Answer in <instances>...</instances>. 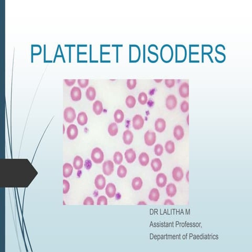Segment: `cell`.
Segmentation results:
<instances>
[{
  "label": "cell",
  "instance_id": "obj_22",
  "mask_svg": "<svg viewBox=\"0 0 252 252\" xmlns=\"http://www.w3.org/2000/svg\"><path fill=\"white\" fill-rule=\"evenodd\" d=\"M92 109L96 115H100L103 111V105H102V102L99 100L95 101L93 104Z\"/></svg>",
  "mask_w": 252,
  "mask_h": 252
},
{
  "label": "cell",
  "instance_id": "obj_34",
  "mask_svg": "<svg viewBox=\"0 0 252 252\" xmlns=\"http://www.w3.org/2000/svg\"><path fill=\"white\" fill-rule=\"evenodd\" d=\"M165 150L169 154L173 153L175 151V143L172 141L169 140L165 144Z\"/></svg>",
  "mask_w": 252,
  "mask_h": 252
},
{
  "label": "cell",
  "instance_id": "obj_30",
  "mask_svg": "<svg viewBox=\"0 0 252 252\" xmlns=\"http://www.w3.org/2000/svg\"><path fill=\"white\" fill-rule=\"evenodd\" d=\"M124 112L121 109H117L114 113V119L116 123L119 124L122 122L124 121Z\"/></svg>",
  "mask_w": 252,
  "mask_h": 252
},
{
  "label": "cell",
  "instance_id": "obj_5",
  "mask_svg": "<svg viewBox=\"0 0 252 252\" xmlns=\"http://www.w3.org/2000/svg\"><path fill=\"white\" fill-rule=\"evenodd\" d=\"M130 61L136 62L138 61L140 57V48L137 45H131L130 47Z\"/></svg>",
  "mask_w": 252,
  "mask_h": 252
},
{
  "label": "cell",
  "instance_id": "obj_19",
  "mask_svg": "<svg viewBox=\"0 0 252 252\" xmlns=\"http://www.w3.org/2000/svg\"><path fill=\"white\" fill-rule=\"evenodd\" d=\"M167 183V177L163 173H159L156 177V183L159 188H163Z\"/></svg>",
  "mask_w": 252,
  "mask_h": 252
},
{
  "label": "cell",
  "instance_id": "obj_28",
  "mask_svg": "<svg viewBox=\"0 0 252 252\" xmlns=\"http://www.w3.org/2000/svg\"><path fill=\"white\" fill-rule=\"evenodd\" d=\"M160 198V193L158 189L156 188H153L150 191L149 195V199L151 201L157 202Z\"/></svg>",
  "mask_w": 252,
  "mask_h": 252
},
{
  "label": "cell",
  "instance_id": "obj_44",
  "mask_svg": "<svg viewBox=\"0 0 252 252\" xmlns=\"http://www.w3.org/2000/svg\"><path fill=\"white\" fill-rule=\"evenodd\" d=\"M94 201L93 199L91 197L88 196L85 199L83 202V205H94Z\"/></svg>",
  "mask_w": 252,
  "mask_h": 252
},
{
  "label": "cell",
  "instance_id": "obj_4",
  "mask_svg": "<svg viewBox=\"0 0 252 252\" xmlns=\"http://www.w3.org/2000/svg\"><path fill=\"white\" fill-rule=\"evenodd\" d=\"M64 118L66 122L68 123L73 122L76 118V111L74 108L72 107L66 108L64 111Z\"/></svg>",
  "mask_w": 252,
  "mask_h": 252
},
{
  "label": "cell",
  "instance_id": "obj_39",
  "mask_svg": "<svg viewBox=\"0 0 252 252\" xmlns=\"http://www.w3.org/2000/svg\"><path fill=\"white\" fill-rule=\"evenodd\" d=\"M97 205H108V200L106 196L101 195L98 197L97 200Z\"/></svg>",
  "mask_w": 252,
  "mask_h": 252
},
{
  "label": "cell",
  "instance_id": "obj_11",
  "mask_svg": "<svg viewBox=\"0 0 252 252\" xmlns=\"http://www.w3.org/2000/svg\"><path fill=\"white\" fill-rule=\"evenodd\" d=\"M106 185L105 177L102 175H98L95 179V185L97 189L101 190L105 188Z\"/></svg>",
  "mask_w": 252,
  "mask_h": 252
},
{
  "label": "cell",
  "instance_id": "obj_1",
  "mask_svg": "<svg viewBox=\"0 0 252 252\" xmlns=\"http://www.w3.org/2000/svg\"><path fill=\"white\" fill-rule=\"evenodd\" d=\"M173 50L169 45L166 44L162 47L160 52V56L162 60L166 63H169L173 58Z\"/></svg>",
  "mask_w": 252,
  "mask_h": 252
},
{
  "label": "cell",
  "instance_id": "obj_35",
  "mask_svg": "<svg viewBox=\"0 0 252 252\" xmlns=\"http://www.w3.org/2000/svg\"><path fill=\"white\" fill-rule=\"evenodd\" d=\"M127 174V170L125 166L123 165H120L117 170V175L119 178H125Z\"/></svg>",
  "mask_w": 252,
  "mask_h": 252
},
{
  "label": "cell",
  "instance_id": "obj_13",
  "mask_svg": "<svg viewBox=\"0 0 252 252\" xmlns=\"http://www.w3.org/2000/svg\"><path fill=\"white\" fill-rule=\"evenodd\" d=\"M180 95L184 98H186L189 96V85L188 82H183L182 83L179 89Z\"/></svg>",
  "mask_w": 252,
  "mask_h": 252
},
{
  "label": "cell",
  "instance_id": "obj_27",
  "mask_svg": "<svg viewBox=\"0 0 252 252\" xmlns=\"http://www.w3.org/2000/svg\"><path fill=\"white\" fill-rule=\"evenodd\" d=\"M177 189L175 185L173 183H169L166 188V194L168 196L172 198L176 195Z\"/></svg>",
  "mask_w": 252,
  "mask_h": 252
},
{
  "label": "cell",
  "instance_id": "obj_18",
  "mask_svg": "<svg viewBox=\"0 0 252 252\" xmlns=\"http://www.w3.org/2000/svg\"><path fill=\"white\" fill-rule=\"evenodd\" d=\"M122 139L124 143L127 145H130L134 140V135L130 130H126L124 132Z\"/></svg>",
  "mask_w": 252,
  "mask_h": 252
},
{
  "label": "cell",
  "instance_id": "obj_15",
  "mask_svg": "<svg viewBox=\"0 0 252 252\" xmlns=\"http://www.w3.org/2000/svg\"><path fill=\"white\" fill-rule=\"evenodd\" d=\"M71 98L73 101H77L82 98V91L80 88L77 86L73 87L71 91Z\"/></svg>",
  "mask_w": 252,
  "mask_h": 252
},
{
  "label": "cell",
  "instance_id": "obj_41",
  "mask_svg": "<svg viewBox=\"0 0 252 252\" xmlns=\"http://www.w3.org/2000/svg\"><path fill=\"white\" fill-rule=\"evenodd\" d=\"M181 111L184 113L188 112L189 110V102L186 101H183L180 105Z\"/></svg>",
  "mask_w": 252,
  "mask_h": 252
},
{
  "label": "cell",
  "instance_id": "obj_36",
  "mask_svg": "<svg viewBox=\"0 0 252 252\" xmlns=\"http://www.w3.org/2000/svg\"><path fill=\"white\" fill-rule=\"evenodd\" d=\"M123 161V156L121 152H116L114 155V161L116 165H121Z\"/></svg>",
  "mask_w": 252,
  "mask_h": 252
},
{
  "label": "cell",
  "instance_id": "obj_29",
  "mask_svg": "<svg viewBox=\"0 0 252 252\" xmlns=\"http://www.w3.org/2000/svg\"><path fill=\"white\" fill-rule=\"evenodd\" d=\"M96 96V91L94 87L90 86L88 88L86 91V96L89 101H94Z\"/></svg>",
  "mask_w": 252,
  "mask_h": 252
},
{
  "label": "cell",
  "instance_id": "obj_2",
  "mask_svg": "<svg viewBox=\"0 0 252 252\" xmlns=\"http://www.w3.org/2000/svg\"><path fill=\"white\" fill-rule=\"evenodd\" d=\"M187 56L186 49L183 45H176L175 46V59L177 62H183Z\"/></svg>",
  "mask_w": 252,
  "mask_h": 252
},
{
  "label": "cell",
  "instance_id": "obj_9",
  "mask_svg": "<svg viewBox=\"0 0 252 252\" xmlns=\"http://www.w3.org/2000/svg\"><path fill=\"white\" fill-rule=\"evenodd\" d=\"M114 171V165L113 162L111 160H108L104 162L102 165V171L106 175H110Z\"/></svg>",
  "mask_w": 252,
  "mask_h": 252
},
{
  "label": "cell",
  "instance_id": "obj_31",
  "mask_svg": "<svg viewBox=\"0 0 252 252\" xmlns=\"http://www.w3.org/2000/svg\"><path fill=\"white\" fill-rule=\"evenodd\" d=\"M84 165V161L82 158L79 156H77L75 157L73 161V166L76 170H80L82 168Z\"/></svg>",
  "mask_w": 252,
  "mask_h": 252
},
{
  "label": "cell",
  "instance_id": "obj_37",
  "mask_svg": "<svg viewBox=\"0 0 252 252\" xmlns=\"http://www.w3.org/2000/svg\"><path fill=\"white\" fill-rule=\"evenodd\" d=\"M138 101L142 105H144L145 104H147V101H148V96L146 92H141L140 94H139Z\"/></svg>",
  "mask_w": 252,
  "mask_h": 252
},
{
  "label": "cell",
  "instance_id": "obj_21",
  "mask_svg": "<svg viewBox=\"0 0 252 252\" xmlns=\"http://www.w3.org/2000/svg\"><path fill=\"white\" fill-rule=\"evenodd\" d=\"M73 167L69 163H65L63 167V176L64 178H69L73 173Z\"/></svg>",
  "mask_w": 252,
  "mask_h": 252
},
{
  "label": "cell",
  "instance_id": "obj_49",
  "mask_svg": "<svg viewBox=\"0 0 252 252\" xmlns=\"http://www.w3.org/2000/svg\"><path fill=\"white\" fill-rule=\"evenodd\" d=\"M162 79H155V82H162Z\"/></svg>",
  "mask_w": 252,
  "mask_h": 252
},
{
  "label": "cell",
  "instance_id": "obj_42",
  "mask_svg": "<svg viewBox=\"0 0 252 252\" xmlns=\"http://www.w3.org/2000/svg\"><path fill=\"white\" fill-rule=\"evenodd\" d=\"M69 189H70V184L69 182L66 180H63V193L65 195L67 194L69 191Z\"/></svg>",
  "mask_w": 252,
  "mask_h": 252
},
{
  "label": "cell",
  "instance_id": "obj_46",
  "mask_svg": "<svg viewBox=\"0 0 252 252\" xmlns=\"http://www.w3.org/2000/svg\"><path fill=\"white\" fill-rule=\"evenodd\" d=\"M65 82L68 86H73L76 82L75 79H65Z\"/></svg>",
  "mask_w": 252,
  "mask_h": 252
},
{
  "label": "cell",
  "instance_id": "obj_16",
  "mask_svg": "<svg viewBox=\"0 0 252 252\" xmlns=\"http://www.w3.org/2000/svg\"><path fill=\"white\" fill-rule=\"evenodd\" d=\"M173 136L177 140H181L185 136V131L181 125H176L173 129Z\"/></svg>",
  "mask_w": 252,
  "mask_h": 252
},
{
  "label": "cell",
  "instance_id": "obj_48",
  "mask_svg": "<svg viewBox=\"0 0 252 252\" xmlns=\"http://www.w3.org/2000/svg\"><path fill=\"white\" fill-rule=\"evenodd\" d=\"M138 205H146L147 204L146 203L144 202L143 201H141L140 203H139Z\"/></svg>",
  "mask_w": 252,
  "mask_h": 252
},
{
  "label": "cell",
  "instance_id": "obj_38",
  "mask_svg": "<svg viewBox=\"0 0 252 252\" xmlns=\"http://www.w3.org/2000/svg\"><path fill=\"white\" fill-rule=\"evenodd\" d=\"M163 150H164V149L161 145L157 144L155 146V148H154L155 155L157 156H161L163 153Z\"/></svg>",
  "mask_w": 252,
  "mask_h": 252
},
{
  "label": "cell",
  "instance_id": "obj_6",
  "mask_svg": "<svg viewBox=\"0 0 252 252\" xmlns=\"http://www.w3.org/2000/svg\"><path fill=\"white\" fill-rule=\"evenodd\" d=\"M178 104V101L175 96L171 94L167 96L166 100V106L168 110L172 111L175 109Z\"/></svg>",
  "mask_w": 252,
  "mask_h": 252
},
{
  "label": "cell",
  "instance_id": "obj_14",
  "mask_svg": "<svg viewBox=\"0 0 252 252\" xmlns=\"http://www.w3.org/2000/svg\"><path fill=\"white\" fill-rule=\"evenodd\" d=\"M166 128V122L161 118L157 119L155 123V128L156 131L159 133L163 132Z\"/></svg>",
  "mask_w": 252,
  "mask_h": 252
},
{
  "label": "cell",
  "instance_id": "obj_24",
  "mask_svg": "<svg viewBox=\"0 0 252 252\" xmlns=\"http://www.w3.org/2000/svg\"><path fill=\"white\" fill-rule=\"evenodd\" d=\"M139 162L140 165L143 166H147L149 162V157L146 152H143L139 156Z\"/></svg>",
  "mask_w": 252,
  "mask_h": 252
},
{
  "label": "cell",
  "instance_id": "obj_7",
  "mask_svg": "<svg viewBox=\"0 0 252 252\" xmlns=\"http://www.w3.org/2000/svg\"><path fill=\"white\" fill-rule=\"evenodd\" d=\"M145 124L144 119L140 115H136L132 118V126L135 130H140L142 128Z\"/></svg>",
  "mask_w": 252,
  "mask_h": 252
},
{
  "label": "cell",
  "instance_id": "obj_47",
  "mask_svg": "<svg viewBox=\"0 0 252 252\" xmlns=\"http://www.w3.org/2000/svg\"><path fill=\"white\" fill-rule=\"evenodd\" d=\"M165 205H174V203L171 200H166L165 201Z\"/></svg>",
  "mask_w": 252,
  "mask_h": 252
},
{
  "label": "cell",
  "instance_id": "obj_25",
  "mask_svg": "<svg viewBox=\"0 0 252 252\" xmlns=\"http://www.w3.org/2000/svg\"><path fill=\"white\" fill-rule=\"evenodd\" d=\"M77 121L79 125H85L88 122V117L86 112L84 111L79 112L77 117Z\"/></svg>",
  "mask_w": 252,
  "mask_h": 252
},
{
  "label": "cell",
  "instance_id": "obj_8",
  "mask_svg": "<svg viewBox=\"0 0 252 252\" xmlns=\"http://www.w3.org/2000/svg\"><path fill=\"white\" fill-rule=\"evenodd\" d=\"M144 140L146 145L152 146L156 141V134L155 132L148 131L145 134Z\"/></svg>",
  "mask_w": 252,
  "mask_h": 252
},
{
  "label": "cell",
  "instance_id": "obj_50",
  "mask_svg": "<svg viewBox=\"0 0 252 252\" xmlns=\"http://www.w3.org/2000/svg\"><path fill=\"white\" fill-rule=\"evenodd\" d=\"M189 115H188V116H187V123H188V125H189Z\"/></svg>",
  "mask_w": 252,
  "mask_h": 252
},
{
  "label": "cell",
  "instance_id": "obj_10",
  "mask_svg": "<svg viewBox=\"0 0 252 252\" xmlns=\"http://www.w3.org/2000/svg\"><path fill=\"white\" fill-rule=\"evenodd\" d=\"M66 132L68 138L70 140H74L77 138L78 134L77 127L74 124H71L68 127Z\"/></svg>",
  "mask_w": 252,
  "mask_h": 252
},
{
  "label": "cell",
  "instance_id": "obj_33",
  "mask_svg": "<svg viewBox=\"0 0 252 252\" xmlns=\"http://www.w3.org/2000/svg\"><path fill=\"white\" fill-rule=\"evenodd\" d=\"M136 104V99L134 96L129 95L127 96L126 99V104L127 107L132 108L135 106Z\"/></svg>",
  "mask_w": 252,
  "mask_h": 252
},
{
  "label": "cell",
  "instance_id": "obj_43",
  "mask_svg": "<svg viewBox=\"0 0 252 252\" xmlns=\"http://www.w3.org/2000/svg\"><path fill=\"white\" fill-rule=\"evenodd\" d=\"M78 84L81 88H86L89 84L88 79H78Z\"/></svg>",
  "mask_w": 252,
  "mask_h": 252
},
{
  "label": "cell",
  "instance_id": "obj_40",
  "mask_svg": "<svg viewBox=\"0 0 252 252\" xmlns=\"http://www.w3.org/2000/svg\"><path fill=\"white\" fill-rule=\"evenodd\" d=\"M137 85L136 79H128L127 82V87L130 90L134 89Z\"/></svg>",
  "mask_w": 252,
  "mask_h": 252
},
{
  "label": "cell",
  "instance_id": "obj_12",
  "mask_svg": "<svg viewBox=\"0 0 252 252\" xmlns=\"http://www.w3.org/2000/svg\"><path fill=\"white\" fill-rule=\"evenodd\" d=\"M183 176L184 173L181 167L176 166L172 170V177L175 181L176 182L181 181L183 179Z\"/></svg>",
  "mask_w": 252,
  "mask_h": 252
},
{
  "label": "cell",
  "instance_id": "obj_17",
  "mask_svg": "<svg viewBox=\"0 0 252 252\" xmlns=\"http://www.w3.org/2000/svg\"><path fill=\"white\" fill-rule=\"evenodd\" d=\"M125 157L128 163H133L136 159V152L133 149H129L125 152Z\"/></svg>",
  "mask_w": 252,
  "mask_h": 252
},
{
  "label": "cell",
  "instance_id": "obj_32",
  "mask_svg": "<svg viewBox=\"0 0 252 252\" xmlns=\"http://www.w3.org/2000/svg\"><path fill=\"white\" fill-rule=\"evenodd\" d=\"M108 131L109 133V135L111 136H115L117 135L118 132V128L117 126V125L116 122H112L109 125L108 128Z\"/></svg>",
  "mask_w": 252,
  "mask_h": 252
},
{
  "label": "cell",
  "instance_id": "obj_23",
  "mask_svg": "<svg viewBox=\"0 0 252 252\" xmlns=\"http://www.w3.org/2000/svg\"><path fill=\"white\" fill-rule=\"evenodd\" d=\"M162 162L160 159L155 158L152 160L151 162V167L153 171L158 172L161 170L162 168Z\"/></svg>",
  "mask_w": 252,
  "mask_h": 252
},
{
  "label": "cell",
  "instance_id": "obj_3",
  "mask_svg": "<svg viewBox=\"0 0 252 252\" xmlns=\"http://www.w3.org/2000/svg\"><path fill=\"white\" fill-rule=\"evenodd\" d=\"M91 159L92 161L96 164L102 163L104 159V152L98 147L95 148L91 153Z\"/></svg>",
  "mask_w": 252,
  "mask_h": 252
},
{
  "label": "cell",
  "instance_id": "obj_20",
  "mask_svg": "<svg viewBox=\"0 0 252 252\" xmlns=\"http://www.w3.org/2000/svg\"><path fill=\"white\" fill-rule=\"evenodd\" d=\"M116 188L114 183H109L106 187V194L109 198H114L115 196Z\"/></svg>",
  "mask_w": 252,
  "mask_h": 252
},
{
  "label": "cell",
  "instance_id": "obj_51",
  "mask_svg": "<svg viewBox=\"0 0 252 252\" xmlns=\"http://www.w3.org/2000/svg\"><path fill=\"white\" fill-rule=\"evenodd\" d=\"M188 175H189V171L187 172V174H186V179L188 181H189V179H188Z\"/></svg>",
  "mask_w": 252,
  "mask_h": 252
},
{
  "label": "cell",
  "instance_id": "obj_45",
  "mask_svg": "<svg viewBox=\"0 0 252 252\" xmlns=\"http://www.w3.org/2000/svg\"><path fill=\"white\" fill-rule=\"evenodd\" d=\"M175 79H166L165 80V84L167 87L169 88L173 87L175 85Z\"/></svg>",
  "mask_w": 252,
  "mask_h": 252
},
{
  "label": "cell",
  "instance_id": "obj_26",
  "mask_svg": "<svg viewBox=\"0 0 252 252\" xmlns=\"http://www.w3.org/2000/svg\"><path fill=\"white\" fill-rule=\"evenodd\" d=\"M143 185V181L140 177H136L132 181V187L135 191L141 189Z\"/></svg>",
  "mask_w": 252,
  "mask_h": 252
}]
</instances>
